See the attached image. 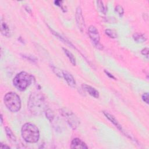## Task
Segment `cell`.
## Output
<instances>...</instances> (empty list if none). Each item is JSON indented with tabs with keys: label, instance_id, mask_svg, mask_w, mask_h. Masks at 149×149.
Masks as SVG:
<instances>
[{
	"label": "cell",
	"instance_id": "obj_25",
	"mask_svg": "<svg viewBox=\"0 0 149 149\" xmlns=\"http://www.w3.org/2000/svg\"><path fill=\"white\" fill-rule=\"evenodd\" d=\"M141 53L142 55L146 56L147 58H148V48L146 47L143 48L141 51Z\"/></svg>",
	"mask_w": 149,
	"mask_h": 149
},
{
	"label": "cell",
	"instance_id": "obj_22",
	"mask_svg": "<svg viewBox=\"0 0 149 149\" xmlns=\"http://www.w3.org/2000/svg\"><path fill=\"white\" fill-rule=\"evenodd\" d=\"M22 55V57L26 58V59H27L29 61H31L32 62H36L37 61V59L32 55H26V54H23Z\"/></svg>",
	"mask_w": 149,
	"mask_h": 149
},
{
	"label": "cell",
	"instance_id": "obj_17",
	"mask_svg": "<svg viewBox=\"0 0 149 149\" xmlns=\"http://www.w3.org/2000/svg\"><path fill=\"white\" fill-rule=\"evenodd\" d=\"M97 6H98L100 10L101 11V12H102L104 15L106 14L107 11V6L104 5L103 2L101 1H97Z\"/></svg>",
	"mask_w": 149,
	"mask_h": 149
},
{
	"label": "cell",
	"instance_id": "obj_21",
	"mask_svg": "<svg viewBox=\"0 0 149 149\" xmlns=\"http://www.w3.org/2000/svg\"><path fill=\"white\" fill-rule=\"evenodd\" d=\"M52 71L54 72L55 74H56V75H57L58 77H63V73H62V71H61L59 69H58V68L55 67V66H52Z\"/></svg>",
	"mask_w": 149,
	"mask_h": 149
},
{
	"label": "cell",
	"instance_id": "obj_16",
	"mask_svg": "<svg viewBox=\"0 0 149 149\" xmlns=\"http://www.w3.org/2000/svg\"><path fill=\"white\" fill-rule=\"evenodd\" d=\"M49 29H50V30H51V31L52 32V33L54 35V36H56V37H57L58 38H59L61 41H63V42H66V43H67V44H68L69 45H72L73 46V45L69 42V41H68V40H66L64 37H63L62 36H61L58 32H56V31H54V30H53L52 29H51L49 27Z\"/></svg>",
	"mask_w": 149,
	"mask_h": 149
},
{
	"label": "cell",
	"instance_id": "obj_24",
	"mask_svg": "<svg viewBox=\"0 0 149 149\" xmlns=\"http://www.w3.org/2000/svg\"><path fill=\"white\" fill-rule=\"evenodd\" d=\"M141 98L144 102L148 104V93L146 92L143 93L141 96Z\"/></svg>",
	"mask_w": 149,
	"mask_h": 149
},
{
	"label": "cell",
	"instance_id": "obj_29",
	"mask_svg": "<svg viewBox=\"0 0 149 149\" xmlns=\"http://www.w3.org/2000/svg\"><path fill=\"white\" fill-rule=\"evenodd\" d=\"M3 122V118H2V115L1 114V123L2 124Z\"/></svg>",
	"mask_w": 149,
	"mask_h": 149
},
{
	"label": "cell",
	"instance_id": "obj_13",
	"mask_svg": "<svg viewBox=\"0 0 149 149\" xmlns=\"http://www.w3.org/2000/svg\"><path fill=\"white\" fill-rule=\"evenodd\" d=\"M133 40L137 43H143L147 40V37L142 33H136L133 35Z\"/></svg>",
	"mask_w": 149,
	"mask_h": 149
},
{
	"label": "cell",
	"instance_id": "obj_27",
	"mask_svg": "<svg viewBox=\"0 0 149 149\" xmlns=\"http://www.w3.org/2000/svg\"><path fill=\"white\" fill-rule=\"evenodd\" d=\"M0 148L2 149H6V148H10V147L7 146L6 144H4L2 143H0Z\"/></svg>",
	"mask_w": 149,
	"mask_h": 149
},
{
	"label": "cell",
	"instance_id": "obj_20",
	"mask_svg": "<svg viewBox=\"0 0 149 149\" xmlns=\"http://www.w3.org/2000/svg\"><path fill=\"white\" fill-rule=\"evenodd\" d=\"M115 11L119 15V16H122L124 13V9L123 7L119 5H118L115 8Z\"/></svg>",
	"mask_w": 149,
	"mask_h": 149
},
{
	"label": "cell",
	"instance_id": "obj_7",
	"mask_svg": "<svg viewBox=\"0 0 149 149\" xmlns=\"http://www.w3.org/2000/svg\"><path fill=\"white\" fill-rule=\"evenodd\" d=\"M75 16H76V20L77 27L80 30V31L81 33H83L84 31L86 26H85L84 19L82 14L81 8H80V6H78L76 8Z\"/></svg>",
	"mask_w": 149,
	"mask_h": 149
},
{
	"label": "cell",
	"instance_id": "obj_5",
	"mask_svg": "<svg viewBox=\"0 0 149 149\" xmlns=\"http://www.w3.org/2000/svg\"><path fill=\"white\" fill-rule=\"evenodd\" d=\"M61 114L63 117L66 120L69 125L73 129L75 130L80 125V120L76 115L71 111L66 108L61 109Z\"/></svg>",
	"mask_w": 149,
	"mask_h": 149
},
{
	"label": "cell",
	"instance_id": "obj_14",
	"mask_svg": "<svg viewBox=\"0 0 149 149\" xmlns=\"http://www.w3.org/2000/svg\"><path fill=\"white\" fill-rule=\"evenodd\" d=\"M5 132L6 134V136L8 137V139H9V140L11 142V143H16L17 141L16 137L15 136V134H13V133L12 132V131L11 130V129L8 127V126H5Z\"/></svg>",
	"mask_w": 149,
	"mask_h": 149
},
{
	"label": "cell",
	"instance_id": "obj_4",
	"mask_svg": "<svg viewBox=\"0 0 149 149\" xmlns=\"http://www.w3.org/2000/svg\"><path fill=\"white\" fill-rule=\"evenodd\" d=\"M3 102L6 108L12 112L19 111L21 108V100L16 93H7L3 97Z\"/></svg>",
	"mask_w": 149,
	"mask_h": 149
},
{
	"label": "cell",
	"instance_id": "obj_2",
	"mask_svg": "<svg viewBox=\"0 0 149 149\" xmlns=\"http://www.w3.org/2000/svg\"><path fill=\"white\" fill-rule=\"evenodd\" d=\"M45 104V99L42 95L38 93H32L30 95L28 107L33 114L38 115L41 113L44 109Z\"/></svg>",
	"mask_w": 149,
	"mask_h": 149
},
{
	"label": "cell",
	"instance_id": "obj_10",
	"mask_svg": "<svg viewBox=\"0 0 149 149\" xmlns=\"http://www.w3.org/2000/svg\"><path fill=\"white\" fill-rule=\"evenodd\" d=\"M62 73H63V77L65 79L68 84L72 87H75L76 85V83L73 76L69 72L66 70H62Z\"/></svg>",
	"mask_w": 149,
	"mask_h": 149
},
{
	"label": "cell",
	"instance_id": "obj_11",
	"mask_svg": "<svg viewBox=\"0 0 149 149\" xmlns=\"http://www.w3.org/2000/svg\"><path fill=\"white\" fill-rule=\"evenodd\" d=\"M103 113L106 116V118L108 120H109L119 130L123 132V129H122V127L121 125H120V123L118 122V121L116 119V118L112 115H111V113H108L107 111H103Z\"/></svg>",
	"mask_w": 149,
	"mask_h": 149
},
{
	"label": "cell",
	"instance_id": "obj_12",
	"mask_svg": "<svg viewBox=\"0 0 149 149\" xmlns=\"http://www.w3.org/2000/svg\"><path fill=\"white\" fill-rule=\"evenodd\" d=\"M1 31L2 34L4 36H6L7 37H9L10 36V31L9 26L2 20H1Z\"/></svg>",
	"mask_w": 149,
	"mask_h": 149
},
{
	"label": "cell",
	"instance_id": "obj_8",
	"mask_svg": "<svg viewBox=\"0 0 149 149\" xmlns=\"http://www.w3.org/2000/svg\"><path fill=\"white\" fill-rule=\"evenodd\" d=\"M70 148L77 149H87L88 146L81 139L79 138H74L72 140L71 142Z\"/></svg>",
	"mask_w": 149,
	"mask_h": 149
},
{
	"label": "cell",
	"instance_id": "obj_28",
	"mask_svg": "<svg viewBox=\"0 0 149 149\" xmlns=\"http://www.w3.org/2000/svg\"><path fill=\"white\" fill-rule=\"evenodd\" d=\"M25 10L28 12V13H31V9L30 8V7L29 6H25L24 7Z\"/></svg>",
	"mask_w": 149,
	"mask_h": 149
},
{
	"label": "cell",
	"instance_id": "obj_18",
	"mask_svg": "<svg viewBox=\"0 0 149 149\" xmlns=\"http://www.w3.org/2000/svg\"><path fill=\"white\" fill-rule=\"evenodd\" d=\"M105 33L107 36L112 38H115L118 36L115 30L112 29H106L105 30Z\"/></svg>",
	"mask_w": 149,
	"mask_h": 149
},
{
	"label": "cell",
	"instance_id": "obj_3",
	"mask_svg": "<svg viewBox=\"0 0 149 149\" xmlns=\"http://www.w3.org/2000/svg\"><path fill=\"white\" fill-rule=\"evenodd\" d=\"M35 80L34 77L24 71L17 73L13 79L14 86L21 91H24Z\"/></svg>",
	"mask_w": 149,
	"mask_h": 149
},
{
	"label": "cell",
	"instance_id": "obj_15",
	"mask_svg": "<svg viewBox=\"0 0 149 149\" xmlns=\"http://www.w3.org/2000/svg\"><path fill=\"white\" fill-rule=\"evenodd\" d=\"M62 49H63L64 53L65 54V55H66V56L68 58L70 63L73 65V66H76V58L74 56V55H73V54L65 48H62Z\"/></svg>",
	"mask_w": 149,
	"mask_h": 149
},
{
	"label": "cell",
	"instance_id": "obj_1",
	"mask_svg": "<svg viewBox=\"0 0 149 149\" xmlns=\"http://www.w3.org/2000/svg\"><path fill=\"white\" fill-rule=\"evenodd\" d=\"M22 138L27 143H36L40 139V131L37 126L33 123H24L21 129Z\"/></svg>",
	"mask_w": 149,
	"mask_h": 149
},
{
	"label": "cell",
	"instance_id": "obj_19",
	"mask_svg": "<svg viewBox=\"0 0 149 149\" xmlns=\"http://www.w3.org/2000/svg\"><path fill=\"white\" fill-rule=\"evenodd\" d=\"M45 114H46V117L49 120V122H51L54 119L55 115L53 112L50 109H47V111H45Z\"/></svg>",
	"mask_w": 149,
	"mask_h": 149
},
{
	"label": "cell",
	"instance_id": "obj_23",
	"mask_svg": "<svg viewBox=\"0 0 149 149\" xmlns=\"http://www.w3.org/2000/svg\"><path fill=\"white\" fill-rule=\"evenodd\" d=\"M63 2L62 1H54L55 5H56V6H58L61 7V9H62V10L64 12H66V8H65L63 7V5H62Z\"/></svg>",
	"mask_w": 149,
	"mask_h": 149
},
{
	"label": "cell",
	"instance_id": "obj_26",
	"mask_svg": "<svg viewBox=\"0 0 149 149\" xmlns=\"http://www.w3.org/2000/svg\"><path fill=\"white\" fill-rule=\"evenodd\" d=\"M104 72H105V73L109 77V78H111V79H114V80H116V77L112 74H111V73H109V72H108V71H107L106 70H104Z\"/></svg>",
	"mask_w": 149,
	"mask_h": 149
},
{
	"label": "cell",
	"instance_id": "obj_6",
	"mask_svg": "<svg viewBox=\"0 0 149 149\" xmlns=\"http://www.w3.org/2000/svg\"><path fill=\"white\" fill-rule=\"evenodd\" d=\"M88 34L94 45L98 49H102L103 48L100 44V36L97 29L93 25H91L88 28Z\"/></svg>",
	"mask_w": 149,
	"mask_h": 149
},
{
	"label": "cell",
	"instance_id": "obj_9",
	"mask_svg": "<svg viewBox=\"0 0 149 149\" xmlns=\"http://www.w3.org/2000/svg\"><path fill=\"white\" fill-rule=\"evenodd\" d=\"M83 90L87 91L91 96L94 97L95 98H99L100 93L97 90H96L94 87H93L91 86L87 85L86 84H83L81 86Z\"/></svg>",
	"mask_w": 149,
	"mask_h": 149
}]
</instances>
